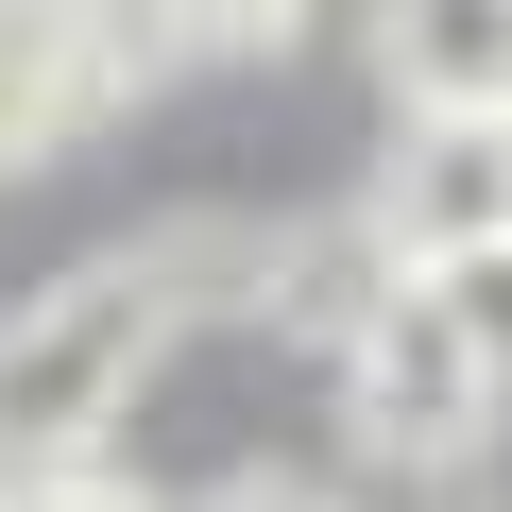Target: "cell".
I'll return each mask as SVG.
<instances>
[{"instance_id":"6da1fadb","label":"cell","mask_w":512,"mask_h":512,"mask_svg":"<svg viewBox=\"0 0 512 512\" xmlns=\"http://www.w3.org/2000/svg\"><path fill=\"white\" fill-rule=\"evenodd\" d=\"M171 325L188 308H171V256L154 239L86 256V274H52V291H18V325H0V461H103L120 410L154 393Z\"/></svg>"},{"instance_id":"7a4b0ae2","label":"cell","mask_w":512,"mask_h":512,"mask_svg":"<svg viewBox=\"0 0 512 512\" xmlns=\"http://www.w3.org/2000/svg\"><path fill=\"white\" fill-rule=\"evenodd\" d=\"M325 359H342V427H359V461H393V478L478 461V427L512 410V393H495V359L461 342V308H444L427 274H393V291H376Z\"/></svg>"},{"instance_id":"52a82bcc","label":"cell","mask_w":512,"mask_h":512,"mask_svg":"<svg viewBox=\"0 0 512 512\" xmlns=\"http://www.w3.org/2000/svg\"><path fill=\"white\" fill-rule=\"evenodd\" d=\"M427 291L461 308V342H478V359H495V393H512V239H478V256H444Z\"/></svg>"},{"instance_id":"5b68a950","label":"cell","mask_w":512,"mask_h":512,"mask_svg":"<svg viewBox=\"0 0 512 512\" xmlns=\"http://www.w3.org/2000/svg\"><path fill=\"white\" fill-rule=\"evenodd\" d=\"M103 103H86V0H0V171L69 154Z\"/></svg>"},{"instance_id":"9c48e42d","label":"cell","mask_w":512,"mask_h":512,"mask_svg":"<svg viewBox=\"0 0 512 512\" xmlns=\"http://www.w3.org/2000/svg\"><path fill=\"white\" fill-rule=\"evenodd\" d=\"M0 512H137L103 461H0Z\"/></svg>"},{"instance_id":"277c9868","label":"cell","mask_w":512,"mask_h":512,"mask_svg":"<svg viewBox=\"0 0 512 512\" xmlns=\"http://www.w3.org/2000/svg\"><path fill=\"white\" fill-rule=\"evenodd\" d=\"M376 86L410 103H512V0H376Z\"/></svg>"},{"instance_id":"8992f818","label":"cell","mask_w":512,"mask_h":512,"mask_svg":"<svg viewBox=\"0 0 512 512\" xmlns=\"http://www.w3.org/2000/svg\"><path fill=\"white\" fill-rule=\"evenodd\" d=\"M205 35H188V0H86V103H154L188 86Z\"/></svg>"},{"instance_id":"3957f363","label":"cell","mask_w":512,"mask_h":512,"mask_svg":"<svg viewBox=\"0 0 512 512\" xmlns=\"http://www.w3.org/2000/svg\"><path fill=\"white\" fill-rule=\"evenodd\" d=\"M359 222H376L393 274H444V256L512 239V103H410L376 188H359Z\"/></svg>"},{"instance_id":"ba28073f","label":"cell","mask_w":512,"mask_h":512,"mask_svg":"<svg viewBox=\"0 0 512 512\" xmlns=\"http://www.w3.org/2000/svg\"><path fill=\"white\" fill-rule=\"evenodd\" d=\"M188 35H205V69H274V52H308V0H188Z\"/></svg>"},{"instance_id":"30bf717a","label":"cell","mask_w":512,"mask_h":512,"mask_svg":"<svg viewBox=\"0 0 512 512\" xmlns=\"http://www.w3.org/2000/svg\"><path fill=\"white\" fill-rule=\"evenodd\" d=\"M188 512H359L342 478H291V461H239V478H205Z\"/></svg>"}]
</instances>
